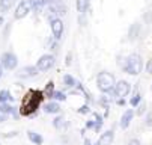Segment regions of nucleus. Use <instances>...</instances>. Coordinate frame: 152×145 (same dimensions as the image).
I'll return each instance as SVG.
<instances>
[{
    "label": "nucleus",
    "mask_w": 152,
    "mask_h": 145,
    "mask_svg": "<svg viewBox=\"0 0 152 145\" xmlns=\"http://www.w3.org/2000/svg\"><path fill=\"white\" fill-rule=\"evenodd\" d=\"M42 100H44V92L38 91V89H30L26 94L24 100H23V105H21V107H20V113L24 115V116L35 115V112L38 110Z\"/></svg>",
    "instance_id": "nucleus-1"
},
{
    "label": "nucleus",
    "mask_w": 152,
    "mask_h": 145,
    "mask_svg": "<svg viewBox=\"0 0 152 145\" xmlns=\"http://www.w3.org/2000/svg\"><path fill=\"white\" fill-rule=\"evenodd\" d=\"M143 70V57L139 53H131L125 59L124 71L131 74V76H139Z\"/></svg>",
    "instance_id": "nucleus-2"
},
{
    "label": "nucleus",
    "mask_w": 152,
    "mask_h": 145,
    "mask_svg": "<svg viewBox=\"0 0 152 145\" xmlns=\"http://www.w3.org/2000/svg\"><path fill=\"white\" fill-rule=\"evenodd\" d=\"M96 86H98V89L102 94H108L110 91H113L115 86H116L115 76L112 73H108V71L98 73V76H96Z\"/></svg>",
    "instance_id": "nucleus-3"
},
{
    "label": "nucleus",
    "mask_w": 152,
    "mask_h": 145,
    "mask_svg": "<svg viewBox=\"0 0 152 145\" xmlns=\"http://www.w3.org/2000/svg\"><path fill=\"white\" fill-rule=\"evenodd\" d=\"M0 64H2V67H3L5 70L12 71V70H15L17 65H18V57H17V54L12 53V52H5V53H2V56H0Z\"/></svg>",
    "instance_id": "nucleus-4"
},
{
    "label": "nucleus",
    "mask_w": 152,
    "mask_h": 145,
    "mask_svg": "<svg viewBox=\"0 0 152 145\" xmlns=\"http://www.w3.org/2000/svg\"><path fill=\"white\" fill-rule=\"evenodd\" d=\"M54 62H56V57L53 54H42L36 62V68L39 71H48L54 67Z\"/></svg>",
    "instance_id": "nucleus-5"
},
{
    "label": "nucleus",
    "mask_w": 152,
    "mask_h": 145,
    "mask_svg": "<svg viewBox=\"0 0 152 145\" xmlns=\"http://www.w3.org/2000/svg\"><path fill=\"white\" fill-rule=\"evenodd\" d=\"M32 11V5L29 0H20V3L17 5L15 8V12H14V18L15 20H21L29 15V12Z\"/></svg>",
    "instance_id": "nucleus-6"
},
{
    "label": "nucleus",
    "mask_w": 152,
    "mask_h": 145,
    "mask_svg": "<svg viewBox=\"0 0 152 145\" xmlns=\"http://www.w3.org/2000/svg\"><path fill=\"white\" fill-rule=\"evenodd\" d=\"M38 73H39V70L36 68V65L33 67V65H26V67H21L17 73H15V76L18 77V79H32V77H36L38 76Z\"/></svg>",
    "instance_id": "nucleus-7"
},
{
    "label": "nucleus",
    "mask_w": 152,
    "mask_h": 145,
    "mask_svg": "<svg viewBox=\"0 0 152 145\" xmlns=\"http://www.w3.org/2000/svg\"><path fill=\"white\" fill-rule=\"evenodd\" d=\"M115 92H116V97L118 98L126 97L129 92H131V83H129L128 80H119V82H116Z\"/></svg>",
    "instance_id": "nucleus-8"
},
{
    "label": "nucleus",
    "mask_w": 152,
    "mask_h": 145,
    "mask_svg": "<svg viewBox=\"0 0 152 145\" xmlns=\"http://www.w3.org/2000/svg\"><path fill=\"white\" fill-rule=\"evenodd\" d=\"M50 27H51L54 39H60L62 35H63V21H62V20L60 18L51 20V21H50Z\"/></svg>",
    "instance_id": "nucleus-9"
},
{
    "label": "nucleus",
    "mask_w": 152,
    "mask_h": 145,
    "mask_svg": "<svg viewBox=\"0 0 152 145\" xmlns=\"http://www.w3.org/2000/svg\"><path fill=\"white\" fill-rule=\"evenodd\" d=\"M134 115H136V112H134L133 109H126V110L124 112V115L121 116V122H119L121 129L126 130V129L129 127V124H131V121H133Z\"/></svg>",
    "instance_id": "nucleus-10"
},
{
    "label": "nucleus",
    "mask_w": 152,
    "mask_h": 145,
    "mask_svg": "<svg viewBox=\"0 0 152 145\" xmlns=\"http://www.w3.org/2000/svg\"><path fill=\"white\" fill-rule=\"evenodd\" d=\"M42 109H44L45 113H51V115H59L60 110H62L59 103L57 101H53V100H50L48 103H45V105L42 106Z\"/></svg>",
    "instance_id": "nucleus-11"
},
{
    "label": "nucleus",
    "mask_w": 152,
    "mask_h": 145,
    "mask_svg": "<svg viewBox=\"0 0 152 145\" xmlns=\"http://www.w3.org/2000/svg\"><path fill=\"white\" fill-rule=\"evenodd\" d=\"M0 113H3V115H12L14 118L18 116V109L14 107L11 103H3V105H0Z\"/></svg>",
    "instance_id": "nucleus-12"
},
{
    "label": "nucleus",
    "mask_w": 152,
    "mask_h": 145,
    "mask_svg": "<svg viewBox=\"0 0 152 145\" xmlns=\"http://www.w3.org/2000/svg\"><path fill=\"white\" fill-rule=\"evenodd\" d=\"M113 139H115V133H113V130H105V132L99 136V139H98L96 142H98L99 145H112Z\"/></svg>",
    "instance_id": "nucleus-13"
},
{
    "label": "nucleus",
    "mask_w": 152,
    "mask_h": 145,
    "mask_svg": "<svg viewBox=\"0 0 152 145\" xmlns=\"http://www.w3.org/2000/svg\"><path fill=\"white\" fill-rule=\"evenodd\" d=\"M27 138H29V141H30L32 144H35V145H42V144H44V138H42L39 133L33 132V130H29V132H27Z\"/></svg>",
    "instance_id": "nucleus-14"
},
{
    "label": "nucleus",
    "mask_w": 152,
    "mask_h": 145,
    "mask_svg": "<svg viewBox=\"0 0 152 145\" xmlns=\"http://www.w3.org/2000/svg\"><path fill=\"white\" fill-rule=\"evenodd\" d=\"M14 100H15V97H12V94L8 89L0 91V105H3V103H12Z\"/></svg>",
    "instance_id": "nucleus-15"
},
{
    "label": "nucleus",
    "mask_w": 152,
    "mask_h": 145,
    "mask_svg": "<svg viewBox=\"0 0 152 145\" xmlns=\"http://www.w3.org/2000/svg\"><path fill=\"white\" fill-rule=\"evenodd\" d=\"M89 5H91V0H77V3H75L77 11L80 14H84L86 11H88L89 9Z\"/></svg>",
    "instance_id": "nucleus-16"
},
{
    "label": "nucleus",
    "mask_w": 152,
    "mask_h": 145,
    "mask_svg": "<svg viewBox=\"0 0 152 145\" xmlns=\"http://www.w3.org/2000/svg\"><path fill=\"white\" fill-rule=\"evenodd\" d=\"M14 5V0H0V14L8 12Z\"/></svg>",
    "instance_id": "nucleus-17"
},
{
    "label": "nucleus",
    "mask_w": 152,
    "mask_h": 145,
    "mask_svg": "<svg viewBox=\"0 0 152 145\" xmlns=\"http://www.w3.org/2000/svg\"><path fill=\"white\" fill-rule=\"evenodd\" d=\"M56 89H54V83L50 80V82H47V85H45V88H44V97H47V98H50L51 100V95H53V92H54Z\"/></svg>",
    "instance_id": "nucleus-18"
},
{
    "label": "nucleus",
    "mask_w": 152,
    "mask_h": 145,
    "mask_svg": "<svg viewBox=\"0 0 152 145\" xmlns=\"http://www.w3.org/2000/svg\"><path fill=\"white\" fill-rule=\"evenodd\" d=\"M53 127H54L56 130H62V129L65 127V118H63L62 115H57V116L53 119Z\"/></svg>",
    "instance_id": "nucleus-19"
},
{
    "label": "nucleus",
    "mask_w": 152,
    "mask_h": 145,
    "mask_svg": "<svg viewBox=\"0 0 152 145\" xmlns=\"http://www.w3.org/2000/svg\"><path fill=\"white\" fill-rule=\"evenodd\" d=\"M63 85L66 88H72V86H77V82L71 74H65L63 76Z\"/></svg>",
    "instance_id": "nucleus-20"
},
{
    "label": "nucleus",
    "mask_w": 152,
    "mask_h": 145,
    "mask_svg": "<svg viewBox=\"0 0 152 145\" xmlns=\"http://www.w3.org/2000/svg\"><path fill=\"white\" fill-rule=\"evenodd\" d=\"M51 100H53V101H57V103L65 101V100H66V94L62 92V91H54L53 95H51Z\"/></svg>",
    "instance_id": "nucleus-21"
},
{
    "label": "nucleus",
    "mask_w": 152,
    "mask_h": 145,
    "mask_svg": "<svg viewBox=\"0 0 152 145\" xmlns=\"http://www.w3.org/2000/svg\"><path fill=\"white\" fill-rule=\"evenodd\" d=\"M140 103H142V94L140 92H134V95L131 97V100H129V105H131L133 107H137Z\"/></svg>",
    "instance_id": "nucleus-22"
},
{
    "label": "nucleus",
    "mask_w": 152,
    "mask_h": 145,
    "mask_svg": "<svg viewBox=\"0 0 152 145\" xmlns=\"http://www.w3.org/2000/svg\"><path fill=\"white\" fill-rule=\"evenodd\" d=\"M30 2V5H32V9H35V11H39L42 6H44L48 0H29Z\"/></svg>",
    "instance_id": "nucleus-23"
},
{
    "label": "nucleus",
    "mask_w": 152,
    "mask_h": 145,
    "mask_svg": "<svg viewBox=\"0 0 152 145\" xmlns=\"http://www.w3.org/2000/svg\"><path fill=\"white\" fill-rule=\"evenodd\" d=\"M94 116H95V132H99V129L102 127V116H99L96 112L94 113Z\"/></svg>",
    "instance_id": "nucleus-24"
},
{
    "label": "nucleus",
    "mask_w": 152,
    "mask_h": 145,
    "mask_svg": "<svg viewBox=\"0 0 152 145\" xmlns=\"http://www.w3.org/2000/svg\"><path fill=\"white\" fill-rule=\"evenodd\" d=\"M145 124L148 127H152V110H149L146 113V118H145Z\"/></svg>",
    "instance_id": "nucleus-25"
},
{
    "label": "nucleus",
    "mask_w": 152,
    "mask_h": 145,
    "mask_svg": "<svg viewBox=\"0 0 152 145\" xmlns=\"http://www.w3.org/2000/svg\"><path fill=\"white\" fill-rule=\"evenodd\" d=\"M136 109H137L136 115H143V113L146 112V105H145V103H140V105H139Z\"/></svg>",
    "instance_id": "nucleus-26"
},
{
    "label": "nucleus",
    "mask_w": 152,
    "mask_h": 145,
    "mask_svg": "<svg viewBox=\"0 0 152 145\" xmlns=\"http://www.w3.org/2000/svg\"><path fill=\"white\" fill-rule=\"evenodd\" d=\"M108 101H110V100H108V97H102L99 100V105H102L105 109H108Z\"/></svg>",
    "instance_id": "nucleus-27"
},
{
    "label": "nucleus",
    "mask_w": 152,
    "mask_h": 145,
    "mask_svg": "<svg viewBox=\"0 0 152 145\" xmlns=\"http://www.w3.org/2000/svg\"><path fill=\"white\" fill-rule=\"evenodd\" d=\"M126 145H142V142H140L139 139L133 138V139H129V141H128V144H126Z\"/></svg>",
    "instance_id": "nucleus-28"
},
{
    "label": "nucleus",
    "mask_w": 152,
    "mask_h": 145,
    "mask_svg": "<svg viewBox=\"0 0 152 145\" xmlns=\"http://www.w3.org/2000/svg\"><path fill=\"white\" fill-rule=\"evenodd\" d=\"M146 73L148 74H152V59H149L148 64H146Z\"/></svg>",
    "instance_id": "nucleus-29"
},
{
    "label": "nucleus",
    "mask_w": 152,
    "mask_h": 145,
    "mask_svg": "<svg viewBox=\"0 0 152 145\" xmlns=\"http://www.w3.org/2000/svg\"><path fill=\"white\" fill-rule=\"evenodd\" d=\"M86 129H95V121L91 119V121L86 122Z\"/></svg>",
    "instance_id": "nucleus-30"
},
{
    "label": "nucleus",
    "mask_w": 152,
    "mask_h": 145,
    "mask_svg": "<svg viewBox=\"0 0 152 145\" xmlns=\"http://www.w3.org/2000/svg\"><path fill=\"white\" fill-rule=\"evenodd\" d=\"M78 112H80V113H86V112H89V107H88V106H83Z\"/></svg>",
    "instance_id": "nucleus-31"
},
{
    "label": "nucleus",
    "mask_w": 152,
    "mask_h": 145,
    "mask_svg": "<svg viewBox=\"0 0 152 145\" xmlns=\"http://www.w3.org/2000/svg\"><path fill=\"white\" fill-rule=\"evenodd\" d=\"M118 105L119 106H125V98H118Z\"/></svg>",
    "instance_id": "nucleus-32"
},
{
    "label": "nucleus",
    "mask_w": 152,
    "mask_h": 145,
    "mask_svg": "<svg viewBox=\"0 0 152 145\" xmlns=\"http://www.w3.org/2000/svg\"><path fill=\"white\" fill-rule=\"evenodd\" d=\"M18 133L17 132H11V133H8V135H5V138H14V136H17Z\"/></svg>",
    "instance_id": "nucleus-33"
},
{
    "label": "nucleus",
    "mask_w": 152,
    "mask_h": 145,
    "mask_svg": "<svg viewBox=\"0 0 152 145\" xmlns=\"http://www.w3.org/2000/svg\"><path fill=\"white\" fill-rule=\"evenodd\" d=\"M6 118H8L6 115H3V113H0V124H2V122H5V121H6Z\"/></svg>",
    "instance_id": "nucleus-34"
},
{
    "label": "nucleus",
    "mask_w": 152,
    "mask_h": 145,
    "mask_svg": "<svg viewBox=\"0 0 152 145\" xmlns=\"http://www.w3.org/2000/svg\"><path fill=\"white\" fill-rule=\"evenodd\" d=\"M84 145H92V142H91L89 138H86V139H84Z\"/></svg>",
    "instance_id": "nucleus-35"
},
{
    "label": "nucleus",
    "mask_w": 152,
    "mask_h": 145,
    "mask_svg": "<svg viewBox=\"0 0 152 145\" xmlns=\"http://www.w3.org/2000/svg\"><path fill=\"white\" fill-rule=\"evenodd\" d=\"M71 64V54H68V57H66V65H69Z\"/></svg>",
    "instance_id": "nucleus-36"
},
{
    "label": "nucleus",
    "mask_w": 152,
    "mask_h": 145,
    "mask_svg": "<svg viewBox=\"0 0 152 145\" xmlns=\"http://www.w3.org/2000/svg\"><path fill=\"white\" fill-rule=\"evenodd\" d=\"M3 76V67H2V64H0V77Z\"/></svg>",
    "instance_id": "nucleus-37"
},
{
    "label": "nucleus",
    "mask_w": 152,
    "mask_h": 145,
    "mask_svg": "<svg viewBox=\"0 0 152 145\" xmlns=\"http://www.w3.org/2000/svg\"><path fill=\"white\" fill-rule=\"evenodd\" d=\"M3 23V17H0V24H2Z\"/></svg>",
    "instance_id": "nucleus-38"
},
{
    "label": "nucleus",
    "mask_w": 152,
    "mask_h": 145,
    "mask_svg": "<svg viewBox=\"0 0 152 145\" xmlns=\"http://www.w3.org/2000/svg\"><path fill=\"white\" fill-rule=\"evenodd\" d=\"M94 145H99V144H98V142H95V144H94Z\"/></svg>",
    "instance_id": "nucleus-39"
},
{
    "label": "nucleus",
    "mask_w": 152,
    "mask_h": 145,
    "mask_svg": "<svg viewBox=\"0 0 152 145\" xmlns=\"http://www.w3.org/2000/svg\"><path fill=\"white\" fill-rule=\"evenodd\" d=\"M151 89H152V86H151Z\"/></svg>",
    "instance_id": "nucleus-40"
}]
</instances>
